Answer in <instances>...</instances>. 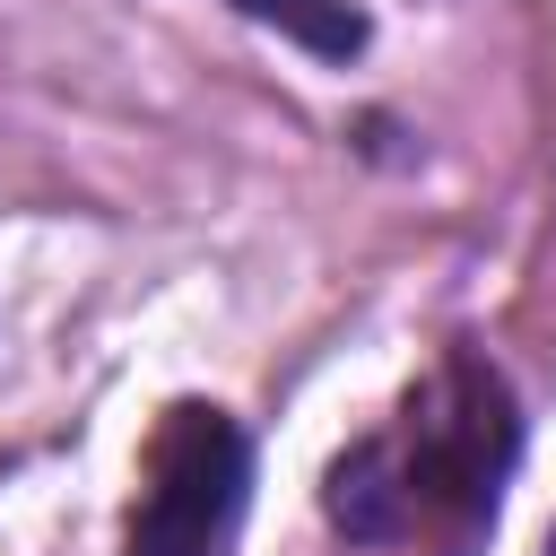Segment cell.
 Here are the masks:
<instances>
[{
    "instance_id": "3",
    "label": "cell",
    "mask_w": 556,
    "mask_h": 556,
    "mask_svg": "<svg viewBox=\"0 0 556 556\" xmlns=\"http://www.w3.org/2000/svg\"><path fill=\"white\" fill-rule=\"evenodd\" d=\"M226 9H243L252 26H278V35L304 43L313 61H356L365 35H374L356 0H226Z\"/></svg>"
},
{
    "instance_id": "1",
    "label": "cell",
    "mask_w": 556,
    "mask_h": 556,
    "mask_svg": "<svg viewBox=\"0 0 556 556\" xmlns=\"http://www.w3.org/2000/svg\"><path fill=\"white\" fill-rule=\"evenodd\" d=\"M521 460V400L478 348H443L400 417L348 443L321 478V513L356 556H478L504 478Z\"/></svg>"
},
{
    "instance_id": "4",
    "label": "cell",
    "mask_w": 556,
    "mask_h": 556,
    "mask_svg": "<svg viewBox=\"0 0 556 556\" xmlns=\"http://www.w3.org/2000/svg\"><path fill=\"white\" fill-rule=\"evenodd\" d=\"M547 556H556V530H547Z\"/></svg>"
},
{
    "instance_id": "2",
    "label": "cell",
    "mask_w": 556,
    "mask_h": 556,
    "mask_svg": "<svg viewBox=\"0 0 556 556\" xmlns=\"http://www.w3.org/2000/svg\"><path fill=\"white\" fill-rule=\"evenodd\" d=\"M252 486V443L217 400H174L139 460V504L122 556H226Z\"/></svg>"
}]
</instances>
